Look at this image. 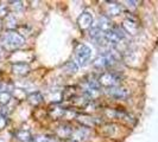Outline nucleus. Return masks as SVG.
Here are the masks:
<instances>
[{"mask_svg":"<svg viewBox=\"0 0 158 142\" xmlns=\"http://www.w3.org/2000/svg\"><path fill=\"white\" fill-rule=\"evenodd\" d=\"M77 25L83 31L89 30L93 26V16L89 12H82L77 18Z\"/></svg>","mask_w":158,"mask_h":142,"instance_id":"obj_6","label":"nucleus"},{"mask_svg":"<svg viewBox=\"0 0 158 142\" xmlns=\"http://www.w3.org/2000/svg\"><path fill=\"white\" fill-rule=\"evenodd\" d=\"M77 120L82 123V127H92L98 123V120L94 117H90V116H87V115H82V116H77Z\"/></svg>","mask_w":158,"mask_h":142,"instance_id":"obj_13","label":"nucleus"},{"mask_svg":"<svg viewBox=\"0 0 158 142\" xmlns=\"http://www.w3.org/2000/svg\"><path fill=\"white\" fill-rule=\"evenodd\" d=\"M68 142H77V141H75V140H71V139H70V140H69Z\"/></svg>","mask_w":158,"mask_h":142,"instance_id":"obj_19","label":"nucleus"},{"mask_svg":"<svg viewBox=\"0 0 158 142\" xmlns=\"http://www.w3.org/2000/svg\"><path fill=\"white\" fill-rule=\"evenodd\" d=\"M65 114V109L61 107H54L52 109H50V115L54 118H62Z\"/></svg>","mask_w":158,"mask_h":142,"instance_id":"obj_15","label":"nucleus"},{"mask_svg":"<svg viewBox=\"0 0 158 142\" xmlns=\"http://www.w3.org/2000/svg\"><path fill=\"white\" fill-rule=\"evenodd\" d=\"M123 11V6L119 4V2H115V1H106L105 2V13H106V17H117Z\"/></svg>","mask_w":158,"mask_h":142,"instance_id":"obj_5","label":"nucleus"},{"mask_svg":"<svg viewBox=\"0 0 158 142\" xmlns=\"http://www.w3.org/2000/svg\"><path fill=\"white\" fill-rule=\"evenodd\" d=\"M43 100H44V97H43V95L38 93V91H36V93H32L27 96V102L30 103L31 105H38L40 103L43 102Z\"/></svg>","mask_w":158,"mask_h":142,"instance_id":"obj_12","label":"nucleus"},{"mask_svg":"<svg viewBox=\"0 0 158 142\" xmlns=\"http://www.w3.org/2000/svg\"><path fill=\"white\" fill-rule=\"evenodd\" d=\"M73 132H74V128L69 126V124H67V123H63V124L58 126L57 129H56V134L58 135L60 137H62V139H69V137H71Z\"/></svg>","mask_w":158,"mask_h":142,"instance_id":"obj_10","label":"nucleus"},{"mask_svg":"<svg viewBox=\"0 0 158 142\" xmlns=\"http://www.w3.org/2000/svg\"><path fill=\"white\" fill-rule=\"evenodd\" d=\"M157 45H158V39H157Z\"/></svg>","mask_w":158,"mask_h":142,"instance_id":"obj_20","label":"nucleus"},{"mask_svg":"<svg viewBox=\"0 0 158 142\" xmlns=\"http://www.w3.org/2000/svg\"><path fill=\"white\" fill-rule=\"evenodd\" d=\"M16 137L20 141H30V140H32V135L27 130H18L16 133Z\"/></svg>","mask_w":158,"mask_h":142,"instance_id":"obj_14","label":"nucleus"},{"mask_svg":"<svg viewBox=\"0 0 158 142\" xmlns=\"http://www.w3.org/2000/svg\"><path fill=\"white\" fill-rule=\"evenodd\" d=\"M98 82H99L100 87H105V88H107V89L118 87L119 83H120V76H118L115 72L106 71V72H102V73L99 76Z\"/></svg>","mask_w":158,"mask_h":142,"instance_id":"obj_3","label":"nucleus"},{"mask_svg":"<svg viewBox=\"0 0 158 142\" xmlns=\"http://www.w3.org/2000/svg\"><path fill=\"white\" fill-rule=\"evenodd\" d=\"M89 135H90V130L86 127H81L77 129H74L70 139L77 142H83L89 139Z\"/></svg>","mask_w":158,"mask_h":142,"instance_id":"obj_7","label":"nucleus"},{"mask_svg":"<svg viewBox=\"0 0 158 142\" xmlns=\"http://www.w3.org/2000/svg\"><path fill=\"white\" fill-rule=\"evenodd\" d=\"M90 56H92V49L86 44H80L75 50L74 63L77 65V68L79 66H85L90 61Z\"/></svg>","mask_w":158,"mask_h":142,"instance_id":"obj_2","label":"nucleus"},{"mask_svg":"<svg viewBox=\"0 0 158 142\" xmlns=\"http://www.w3.org/2000/svg\"><path fill=\"white\" fill-rule=\"evenodd\" d=\"M123 30L125 31V33L135 36V34H137V32H138V24L133 19L127 18V19H125L123 22Z\"/></svg>","mask_w":158,"mask_h":142,"instance_id":"obj_9","label":"nucleus"},{"mask_svg":"<svg viewBox=\"0 0 158 142\" xmlns=\"http://www.w3.org/2000/svg\"><path fill=\"white\" fill-rule=\"evenodd\" d=\"M12 70L16 75L19 76H25L30 71V65L27 63H15L12 65Z\"/></svg>","mask_w":158,"mask_h":142,"instance_id":"obj_11","label":"nucleus"},{"mask_svg":"<svg viewBox=\"0 0 158 142\" xmlns=\"http://www.w3.org/2000/svg\"><path fill=\"white\" fill-rule=\"evenodd\" d=\"M11 100V93L10 91H1L0 93V102L4 105H6Z\"/></svg>","mask_w":158,"mask_h":142,"instance_id":"obj_17","label":"nucleus"},{"mask_svg":"<svg viewBox=\"0 0 158 142\" xmlns=\"http://www.w3.org/2000/svg\"><path fill=\"white\" fill-rule=\"evenodd\" d=\"M117 62V57H115V53L113 51H106L103 55L99 56L94 62H93V65L98 69H107L110 68L111 65Z\"/></svg>","mask_w":158,"mask_h":142,"instance_id":"obj_4","label":"nucleus"},{"mask_svg":"<svg viewBox=\"0 0 158 142\" xmlns=\"http://www.w3.org/2000/svg\"><path fill=\"white\" fill-rule=\"evenodd\" d=\"M25 43L23 36H20L16 31H7L1 38V44L8 50H15L20 47Z\"/></svg>","mask_w":158,"mask_h":142,"instance_id":"obj_1","label":"nucleus"},{"mask_svg":"<svg viewBox=\"0 0 158 142\" xmlns=\"http://www.w3.org/2000/svg\"><path fill=\"white\" fill-rule=\"evenodd\" d=\"M106 93L110 95L113 98H117V100H124L128 96V91L127 89L121 87H114V88H110L106 90Z\"/></svg>","mask_w":158,"mask_h":142,"instance_id":"obj_8","label":"nucleus"},{"mask_svg":"<svg viewBox=\"0 0 158 142\" xmlns=\"http://www.w3.org/2000/svg\"><path fill=\"white\" fill-rule=\"evenodd\" d=\"M32 141L33 142H56L55 139L47 136V135H36L32 136Z\"/></svg>","mask_w":158,"mask_h":142,"instance_id":"obj_16","label":"nucleus"},{"mask_svg":"<svg viewBox=\"0 0 158 142\" xmlns=\"http://www.w3.org/2000/svg\"><path fill=\"white\" fill-rule=\"evenodd\" d=\"M5 126H6V118L4 116H0V129H2Z\"/></svg>","mask_w":158,"mask_h":142,"instance_id":"obj_18","label":"nucleus"}]
</instances>
